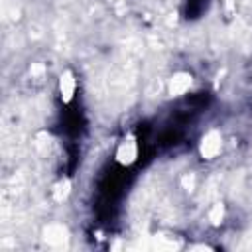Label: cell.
Masks as SVG:
<instances>
[{"mask_svg": "<svg viewBox=\"0 0 252 252\" xmlns=\"http://www.w3.org/2000/svg\"><path fill=\"white\" fill-rule=\"evenodd\" d=\"M138 158H140V144H138L136 136H132V134L124 136L118 142L116 152H114L116 163L122 165V167H130V165H134L138 161Z\"/></svg>", "mask_w": 252, "mask_h": 252, "instance_id": "obj_1", "label": "cell"}, {"mask_svg": "<svg viewBox=\"0 0 252 252\" xmlns=\"http://www.w3.org/2000/svg\"><path fill=\"white\" fill-rule=\"evenodd\" d=\"M222 152V134L217 128L207 130L199 140V156L205 161H213Z\"/></svg>", "mask_w": 252, "mask_h": 252, "instance_id": "obj_2", "label": "cell"}, {"mask_svg": "<svg viewBox=\"0 0 252 252\" xmlns=\"http://www.w3.org/2000/svg\"><path fill=\"white\" fill-rule=\"evenodd\" d=\"M77 89H79V83H77V75L71 71V69H63L59 73V79H57V91H59V98L63 104H71L77 96Z\"/></svg>", "mask_w": 252, "mask_h": 252, "instance_id": "obj_3", "label": "cell"}, {"mask_svg": "<svg viewBox=\"0 0 252 252\" xmlns=\"http://www.w3.org/2000/svg\"><path fill=\"white\" fill-rule=\"evenodd\" d=\"M43 242L51 248H65L69 242V230L61 222H51L43 228Z\"/></svg>", "mask_w": 252, "mask_h": 252, "instance_id": "obj_4", "label": "cell"}, {"mask_svg": "<svg viewBox=\"0 0 252 252\" xmlns=\"http://www.w3.org/2000/svg\"><path fill=\"white\" fill-rule=\"evenodd\" d=\"M193 87V75L189 71H175L167 79V93L171 96H183Z\"/></svg>", "mask_w": 252, "mask_h": 252, "instance_id": "obj_5", "label": "cell"}, {"mask_svg": "<svg viewBox=\"0 0 252 252\" xmlns=\"http://www.w3.org/2000/svg\"><path fill=\"white\" fill-rule=\"evenodd\" d=\"M71 191H73L71 179H69V177H61V179H57V181L53 183V187H51V199L61 205V203H65V201L69 199Z\"/></svg>", "mask_w": 252, "mask_h": 252, "instance_id": "obj_6", "label": "cell"}, {"mask_svg": "<svg viewBox=\"0 0 252 252\" xmlns=\"http://www.w3.org/2000/svg\"><path fill=\"white\" fill-rule=\"evenodd\" d=\"M224 217H226V205L222 201H217L209 207L207 211V219L211 222V226H220L224 222Z\"/></svg>", "mask_w": 252, "mask_h": 252, "instance_id": "obj_7", "label": "cell"}]
</instances>
